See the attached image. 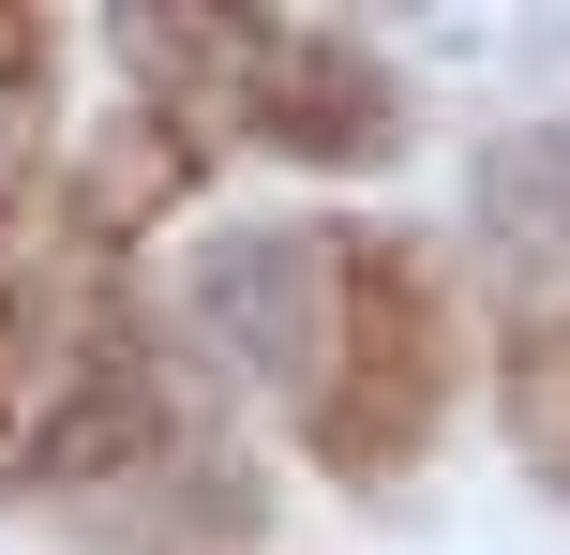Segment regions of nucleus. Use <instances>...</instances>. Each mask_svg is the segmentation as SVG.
I'll return each mask as SVG.
<instances>
[{"label": "nucleus", "mask_w": 570, "mask_h": 555, "mask_svg": "<svg viewBox=\"0 0 570 555\" xmlns=\"http://www.w3.org/2000/svg\"><path fill=\"white\" fill-rule=\"evenodd\" d=\"M481 240H495V360H511V436L570 496V120L481 150Z\"/></svg>", "instance_id": "1"}, {"label": "nucleus", "mask_w": 570, "mask_h": 555, "mask_svg": "<svg viewBox=\"0 0 570 555\" xmlns=\"http://www.w3.org/2000/svg\"><path fill=\"white\" fill-rule=\"evenodd\" d=\"M196 316L226 360H271V376H315L331 360V226H256L196 256Z\"/></svg>", "instance_id": "3"}, {"label": "nucleus", "mask_w": 570, "mask_h": 555, "mask_svg": "<svg viewBox=\"0 0 570 555\" xmlns=\"http://www.w3.org/2000/svg\"><path fill=\"white\" fill-rule=\"evenodd\" d=\"M240 106H256V136L315 150V166H375V150L405 136L391 76H375L361 46H315V30H256V46H240Z\"/></svg>", "instance_id": "4"}, {"label": "nucleus", "mask_w": 570, "mask_h": 555, "mask_svg": "<svg viewBox=\"0 0 570 555\" xmlns=\"http://www.w3.org/2000/svg\"><path fill=\"white\" fill-rule=\"evenodd\" d=\"M331 300H345V376L315 390V450L331 466H405L435 436V390H451V330H435V270L405 240H345L331 256Z\"/></svg>", "instance_id": "2"}, {"label": "nucleus", "mask_w": 570, "mask_h": 555, "mask_svg": "<svg viewBox=\"0 0 570 555\" xmlns=\"http://www.w3.org/2000/svg\"><path fill=\"white\" fill-rule=\"evenodd\" d=\"M150 420H166V406H150V376H136V360L106 346V360H90V390H76V406H60L46 436L16 450V466H30V480L60 496V480H90V466H120V450H150Z\"/></svg>", "instance_id": "5"}]
</instances>
